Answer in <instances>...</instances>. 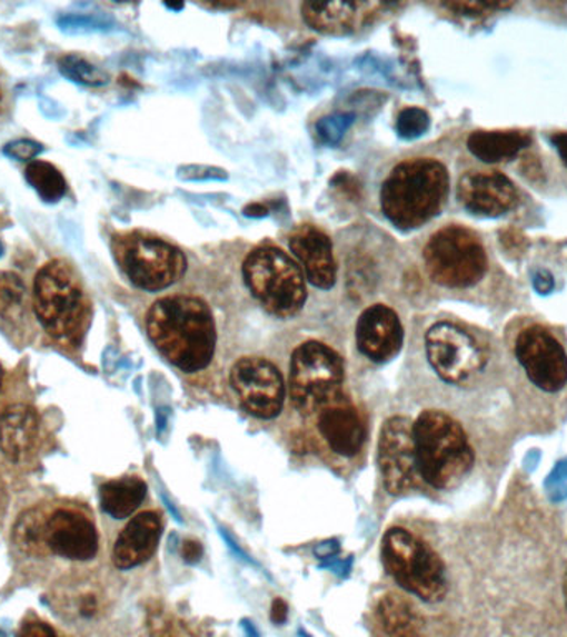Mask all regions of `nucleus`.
<instances>
[{
  "label": "nucleus",
  "instance_id": "obj_37",
  "mask_svg": "<svg viewBox=\"0 0 567 637\" xmlns=\"http://www.w3.org/2000/svg\"><path fill=\"white\" fill-rule=\"evenodd\" d=\"M286 618H287L286 603H284L282 599H276V601L272 603V608H271L272 621H275L276 625H282V623L286 621Z\"/></svg>",
  "mask_w": 567,
  "mask_h": 637
},
{
  "label": "nucleus",
  "instance_id": "obj_17",
  "mask_svg": "<svg viewBox=\"0 0 567 637\" xmlns=\"http://www.w3.org/2000/svg\"><path fill=\"white\" fill-rule=\"evenodd\" d=\"M47 545L63 558L87 561L98 551V535L92 521L79 511L57 510L47 521Z\"/></svg>",
  "mask_w": 567,
  "mask_h": 637
},
{
  "label": "nucleus",
  "instance_id": "obj_31",
  "mask_svg": "<svg viewBox=\"0 0 567 637\" xmlns=\"http://www.w3.org/2000/svg\"><path fill=\"white\" fill-rule=\"evenodd\" d=\"M42 150V145L37 143V141L16 140L3 148V153L17 161H30L39 157Z\"/></svg>",
  "mask_w": 567,
  "mask_h": 637
},
{
  "label": "nucleus",
  "instance_id": "obj_21",
  "mask_svg": "<svg viewBox=\"0 0 567 637\" xmlns=\"http://www.w3.org/2000/svg\"><path fill=\"white\" fill-rule=\"evenodd\" d=\"M40 420L36 410L23 404L7 407L0 416V448L9 460L20 461L36 447Z\"/></svg>",
  "mask_w": 567,
  "mask_h": 637
},
{
  "label": "nucleus",
  "instance_id": "obj_14",
  "mask_svg": "<svg viewBox=\"0 0 567 637\" xmlns=\"http://www.w3.org/2000/svg\"><path fill=\"white\" fill-rule=\"evenodd\" d=\"M458 200L472 215L496 218L515 207L518 193L498 171H470L458 183Z\"/></svg>",
  "mask_w": 567,
  "mask_h": 637
},
{
  "label": "nucleus",
  "instance_id": "obj_2",
  "mask_svg": "<svg viewBox=\"0 0 567 637\" xmlns=\"http://www.w3.org/2000/svg\"><path fill=\"white\" fill-rule=\"evenodd\" d=\"M450 188L447 168L431 158L397 165L381 187L385 218L398 229H415L440 212Z\"/></svg>",
  "mask_w": 567,
  "mask_h": 637
},
{
  "label": "nucleus",
  "instance_id": "obj_15",
  "mask_svg": "<svg viewBox=\"0 0 567 637\" xmlns=\"http://www.w3.org/2000/svg\"><path fill=\"white\" fill-rule=\"evenodd\" d=\"M289 248L310 285L319 289L334 288L337 262L332 241L322 229L312 225L299 226L289 236Z\"/></svg>",
  "mask_w": 567,
  "mask_h": 637
},
{
  "label": "nucleus",
  "instance_id": "obj_18",
  "mask_svg": "<svg viewBox=\"0 0 567 637\" xmlns=\"http://www.w3.org/2000/svg\"><path fill=\"white\" fill-rule=\"evenodd\" d=\"M160 536V515L155 511L138 515L127 525L115 543V566L120 569H130L143 565L157 551Z\"/></svg>",
  "mask_w": 567,
  "mask_h": 637
},
{
  "label": "nucleus",
  "instance_id": "obj_28",
  "mask_svg": "<svg viewBox=\"0 0 567 637\" xmlns=\"http://www.w3.org/2000/svg\"><path fill=\"white\" fill-rule=\"evenodd\" d=\"M428 127H430V117L421 108L408 107L398 115L397 131L401 138L414 140V138L421 137Z\"/></svg>",
  "mask_w": 567,
  "mask_h": 637
},
{
  "label": "nucleus",
  "instance_id": "obj_12",
  "mask_svg": "<svg viewBox=\"0 0 567 637\" xmlns=\"http://www.w3.org/2000/svg\"><path fill=\"white\" fill-rule=\"evenodd\" d=\"M378 468L385 488L394 495L410 490L420 480L414 424L405 417H394L381 428L378 440Z\"/></svg>",
  "mask_w": 567,
  "mask_h": 637
},
{
  "label": "nucleus",
  "instance_id": "obj_20",
  "mask_svg": "<svg viewBox=\"0 0 567 637\" xmlns=\"http://www.w3.org/2000/svg\"><path fill=\"white\" fill-rule=\"evenodd\" d=\"M372 3L364 2H306L302 17L310 29L327 36H347L360 29L370 13Z\"/></svg>",
  "mask_w": 567,
  "mask_h": 637
},
{
  "label": "nucleus",
  "instance_id": "obj_29",
  "mask_svg": "<svg viewBox=\"0 0 567 637\" xmlns=\"http://www.w3.org/2000/svg\"><path fill=\"white\" fill-rule=\"evenodd\" d=\"M26 286L22 279L12 272H0V318L22 301Z\"/></svg>",
  "mask_w": 567,
  "mask_h": 637
},
{
  "label": "nucleus",
  "instance_id": "obj_33",
  "mask_svg": "<svg viewBox=\"0 0 567 637\" xmlns=\"http://www.w3.org/2000/svg\"><path fill=\"white\" fill-rule=\"evenodd\" d=\"M59 26L63 30L101 29L105 22L92 16H66L59 19Z\"/></svg>",
  "mask_w": 567,
  "mask_h": 637
},
{
  "label": "nucleus",
  "instance_id": "obj_41",
  "mask_svg": "<svg viewBox=\"0 0 567 637\" xmlns=\"http://www.w3.org/2000/svg\"><path fill=\"white\" fill-rule=\"evenodd\" d=\"M3 107V90H2V83H0V110H2Z\"/></svg>",
  "mask_w": 567,
  "mask_h": 637
},
{
  "label": "nucleus",
  "instance_id": "obj_36",
  "mask_svg": "<svg viewBox=\"0 0 567 637\" xmlns=\"http://www.w3.org/2000/svg\"><path fill=\"white\" fill-rule=\"evenodd\" d=\"M533 282H535V289L539 295H549L555 289V279H553L551 272L545 271V269L536 272Z\"/></svg>",
  "mask_w": 567,
  "mask_h": 637
},
{
  "label": "nucleus",
  "instance_id": "obj_35",
  "mask_svg": "<svg viewBox=\"0 0 567 637\" xmlns=\"http://www.w3.org/2000/svg\"><path fill=\"white\" fill-rule=\"evenodd\" d=\"M19 637H59L46 623L29 621L20 629Z\"/></svg>",
  "mask_w": 567,
  "mask_h": 637
},
{
  "label": "nucleus",
  "instance_id": "obj_34",
  "mask_svg": "<svg viewBox=\"0 0 567 637\" xmlns=\"http://www.w3.org/2000/svg\"><path fill=\"white\" fill-rule=\"evenodd\" d=\"M548 488L553 498L567 497V461H563V464H559V467L556 468L555 474L549 478Z\"/></svg>",
  "mask_w": 567,
  "mask_h": 637
},
{
  "label": "nucleus",
  "instance_id": "obj_32",
  "mask_svg": "<svg viewBox=\"0 0 567 637\" xmlns=\"http://www.w3.org/2000/svg\"><path fill=\"white\" fill-rule=\"evenodd\" d=\"M447 9L454 12L461 13V16H481V13L491 12L495 9H505V3L501 2H450L445 3Z\"/></svg>",
  "mask_w": 567,
  "mask_h": 637
},
{
  "label": "nucleus",
  "instance_id": "obj_38",
  "mask_svg": "<svg viewBox=\"0 0 567 637\" xmlns=\"http://www.w3.org/2000/svg\"><path fill=\"white\" fill-rule=\"evenodd\" d=\"M202 549L201 546L198 545L196 541H187L183 546V558L187 559L188 563H196L199 558H201Z\"/></svg>",
  "mask_w": 567,
  "mask_h": 637
},
{
  "label": "nucleus",
  "instance_id": "obj_7",
  "mask_svg": "<svg viewBox=\"0 0 567 637\" xmlns=\"http://www.w3.org/2000/svg\"><path fill=\"white\" fill-rule=\"evenodd\" d=\"M344 362L322 342L302 344L290 360L289 392L294 407L304 416L322 412L342 397Z\"/></svg>",
  "mask_w": 567,
  "mask_h": 637
},
{
  "label": "nucleus",
  "instance_id": "obj_40",
  "mask_svg": "<svg viewBox=\"0 0 567 637\" xmlns=\"http://www.w3.org/2000/svg\"><path fill=\"white\" fill-rule=\"evenodd\" d=\"M563 591H565V601H566V608H567V571L565 575V583H563Z\"/></svg>",
  "mask_w": 567,
  "mask_h": 637
},
{
  "label": "nucleus",
  "instance_id": "obj_39",
  "mask_svg": "<svg viewBox=\"0 0 567 637\" xmlns=\"http://www.w3.org/2000/svg\"><path fill=\"white\" fill-rule=\"evenodd\" d=\"M551 141L567 167V133H555L553 135Z\"/></svg>",
  "mask_w": 567,
  "mask_h": 637
},
{
  "label": "nucleus",
  "instance_id": "obj_43",
  "mask_svg": "<svg viewBox=\"0 0 567 637\" xmlns=\"http://www.w3.org/2000/svg\"><path fill=\"white\" fill-rule=\"evenodd\" d=\"M0 386H2V369H0Z\"/></svg>",
  "mask_w": 567,
  "mask_h": 637
},
{
  "label": "nucleus",
  "instance_id": "obj_24",
  "mask_svg": "<svg viewBox=\"0 0 567 637\" xmlns=\"http://www.w3.org/2000/svg\"><path fill=\"white\" fill-rule=\"evenodd\" d=\"M378 618L390 637H418L421 618L410 601L401 596L387 595L378 605Z\"/></svg>",
  "mask_w": 567,
  "mask_h": 637
},
{
  "label": "nucleus",
  "instance_id": "obj_10",
  "mask_svg": "<svg viewBox=\"0 0 567 637\" xmlns=\"http://www.w3.org/2000/svg\"><path fill=\"white\" fill-rule=\"evenodd\" d=\"M425 344L431 367L445 382L465 384L485 367L481 347L457 324H435L428 329Z\"/></svg>",
  "mask_w": 567,
  "mask_h": 637
},
{
  "label": "nucleus",
  "instance_id": "obj_8",
  "mask_svg": "<svg viewBox=\"0 0 567 637\" xmlns=\"http://www.w3.org/2000/svg\"><path fill=\"white\" fill-rule=\"evenodd\" d=\"M113 255L128 281L148 292L170 288L187 271V258L177 246L141 232L115 239Z\"/></svg>",
  "mask_w": 567,
  "mask_h": 637
},
{
  "label": "nucleus",
  "instance_id": "obj_4",
  "mask_svg": "<svg viewBox=\"0 0 567 637\" xmlns=\"http://www.w3.org/2000/svg\"><path fill=\"white\" fill-rule=\"evenodd\" d=\"M242 276L251 295L272 316L292 318L306 305V276L278 246L252 249L242 266Z\"/></svg>",
  "mask_w": 567,
  "mask_h": 637
},
{
  "label": "nucleus",
  "instance_id": "obj_9",
  "mask_svg": "<svg viewBox=\"0 0 567 637\" xmlns=\"http://www.w3.org/2000/svg\"><path fill=\"white\" fill-rule=\"evenodd\" d=\"M428 276L444 288H470L486 271V252L470 229L447 226L424 249Z\"/></svg>",
  "mask_w": 567,
  "mask_h": 637
},
{
  "label": "nucleus",
  "instance_id": "obj_11",
  "mask_svg": "<svg viewBox=\"0 0 567 637\" xmlns=\"http://www.w3.org/2000/svg\"><path fill=\"white\" fill-rule=\"evenodd\" d=\"M231 386L245 409L259 419L281 414L286 386L275 364L262 357H245L231 369Z\"/></svg>",
  "mask_w": 567,
  "mask_h": 637
},
{
  "label": "nucleus",
  "instance_id": "obj_25",
  "mask_svg": "<svg viewBox=\"0 0 567 637\" xmlns=\"http://www.w3.org/2000/svg\"><path fill=\"white\" fill-rule=\"evenodd\" d=\"M47 521L49 517L40 510L26 511L13 528V541L17 548L33 556L50 551L47 545Z\"/></svg>",
  "mask_w": 567,
  "mask_h": 637
},
{
  "label": "nucleus",
  "instance_id": "obj_1",
  "mask_svg": "<svg viewBox=\"0 0 567 637\" xmlns=\"http://www.w3.org/2000/svg\"><path fill=\"white\" fill-rule=\"evenodd\" d=\"M147 330L161 356L185 372L205 369L215 356V319L201 299H160L148 311Z\"/></svg>",
  "mask_w": 567,
  "mask_h": 637
},
{
  "label": "nucleus",
  "instance_id": "obj_5",
  "mask_svg": "<svg viewBox=\"0 0 567 637\" xmlns=\"http://www.w3.org/2000/svg\"><path fill=\"white\" fill-rule=\"evenodd\" d=\"M33 309L43 329L60 340L76 339L87 319V299L69 262H47L33 281Z\"/></svg>",
  "mask_w": 567,
  "mask_h": 637
},
{
  "label": "nucleus",
  "instance_id": "obj_26",
  "mask_svg": "<svg viewBox=\"0 0 567 637\" xmlns=\"http://www.w3.org/2000/svg\"><path fill=\"white\" fill-rule=\"evenodd\" d=\"M26 180L46 203H57L67 195V180L53 165L47 161H30Z\"/></svg>",
  "mask_w": 567,
  "mask_h": 637
},
{
  "label": "nucleus",
  "instance_id": "obj_23",
  "mask_svg": "<svg viewBox=\"0 0 567 637\" xmlns=\"http://www.w3.org/2000/svg\"><path fill=\"white\" fill-rule=\"evenodd\" d=\"M147 497V485L137 477L107 481L100 488V504L105 514L117 520L130 517Z\"/></svg>",
  "mask_w": 567,
  "mask_h": 637
},
{
  "label": "nucleus",
  "instance_id": "obj_6",
  "mask_svg": "<svg viewBox=\"0 0 567 637\" xmlns=\"http://www.w3.org/2000/svg\"><path fill=\"white\" fill-rule=\"evenodd\" d=\"M385 568L395 581L428 603L447 595V575L440 556L417 536L404 528H391L381 543Z\"/></svg>",
  "mask_w": 567,
  "mask_h": 637
},
{
  "label": "nucleus",
  "instance_id": "obj_13",
  "mask_svg": "<svg viewBox=\"0 0 567 637\" xmlns=\"http://www.w3.org/2000/svg\"><path fill=\"white\" fill-rule=\"evenodd\" d=\"M515 354L536 387L558 392L567 384V356L559 340L541 326L521 330Z\"/></svg>",
  "mask_w": 567,
  "mask_h": 637
},
{
  "label": "nucleus",
  "instance_id": "obj_42",
  "mask_svg": "<svg viewBox=\"0 0 567 637\" xmlns=\"http://www.w3.org/2000/svg\"><path fill=\"white\" fill-rule=\"evenodd\" d=\"M2 255H3V245H2V242H0V256H2Z\"/></svg>",
  "mask_w": 567,
  "mask_h": 637
},
{
  "label": "nucleus",
  "instance_id": "obj_30",
  "mask_svg": "<svg viewBox=\"0 0 567 637\" xmlns=\"http://www.w3.org/2000/svg\"><path fill=\"white\" fill-rule=\"evenodd\" d=\"M350 123H352L350 115H334V117L324 118L317 123V133L326 143L336 145L346 133Z\"/></svg>",
  "mask_w": 567,
  "mask_h": 637
},
{
  "label": "nucleus",
  "instance_id": "obj_27",
  "mask_svg": "<svg viewBox=\"0 0 567 637\" xmlns=\"http://www.w3.org/2000/svg\"><path fill=\"white\" fill-rule=\"evenodd\" d=\"M59 69L63 77L72 80V82L82 83V86H105L110 79L107 72L98 69L83 57L73 56V53L59 60Z\"/></svg>",
  "mask_w": 567,
  "mask_h": 637
},
{
  "label": "nucleus",
  "instance_id": "obj_16",
  "mask_svg": "<svg viewBox=\"0 0 567 637\" xmlns=\"http://www.w3.org/2000/svg\"><path fill=\"white\" fill-rule=\"evenodd\" d=\"M357 346L374 362H387L404 346V327L394 309L385 305L370 306L357 322Z\"/></svg>",
  "mask_w": 567,
  "mask_h": 637
},
{
  "label": "nucleus",
  "instance_id": "obj_19",
  "mask_svg": "<svg viewBox=\"0 0 567 637\" xmlns=\"http://www.w3.org/2000/svg\"><path fill=\"white\" fill-rule=\"evenodd\" d=\"M319 428L330 448L344 457L356 455L366 440V428L359 412L344 397L319 414Z\"/></svg>",
  "mask_w": 567,
  "mask_h": 637
},
{
  "label": "nucleus",
  "instance_id": "obj_3",
  "mask_svg": "<svg viewBox=\"0 0 567 637\" xmlns=\"http://www.w3.org/2000/svg\"><path fill=\"white\" fill-rule=\"evenodd\" d=\"M421 478L431 487H457L471 470L475 455L461 425L447 414L427 410L414 424Z\"/></svg>",
  "mask_w": 567,
  "mask_h": 637
},
{
  "label": "nucleus",
  "instance_id": "obj_22",
  "mask_svg": "<svg viewBox=\"0 0 567 637\" xmlns=\"http://www.w3.org/2000/svg\"><path fill=\"white\" fill-rule=\"evenodd\" d=\"M521 131H475L468 138V150L485 163L511 160L529 145Z\"/></svg>",
  "mask_w": 567,
  "mask_h": 637
}]
</instances>
